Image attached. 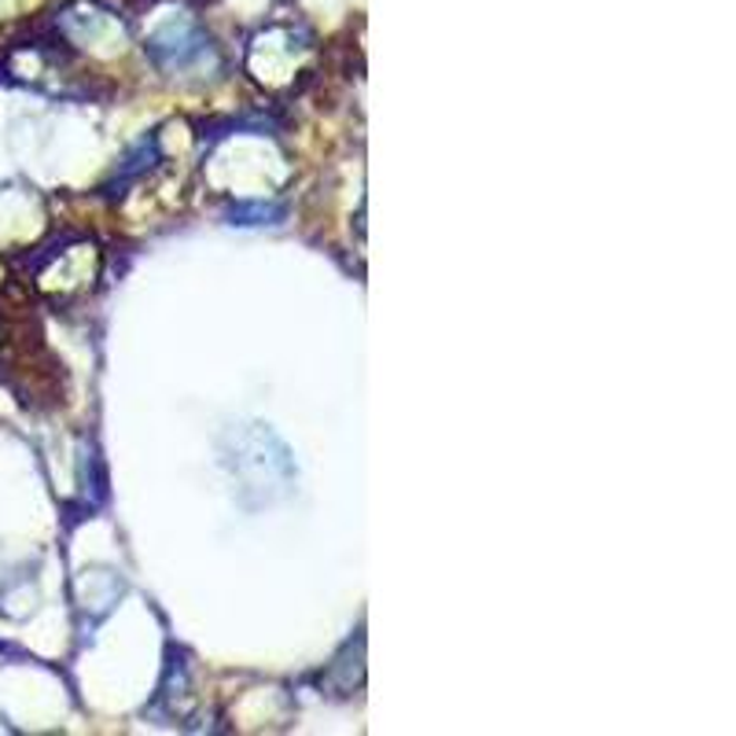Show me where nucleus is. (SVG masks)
<instances>
[{"mask_svg": "<svg viewBox=\"0 0 736 736\" xmlns=\"http://www.w3.org/2000/svg\"><path fill=\"white\" fill-rule=\"evenodd\" d=\"M148 52L159 63L166 75H185V70L207 63V56L214 52L207 33H203L192 19H170L163 22L159 30L148 38Z\"/></svg>", "mask_w": 736, "mask_h": 736, "instance_id": "1", "label": "nucleus"}]
</instances>
